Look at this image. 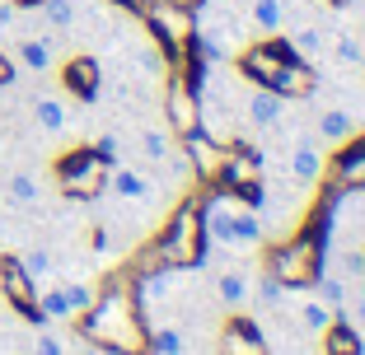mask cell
<instances>
[{"label": "cell", "mask_w": 365, "mask_h": 355, "mask_svg": "<svg viewBox=\"0 0 365 355\" xmlns=\"http://www.w3.org/2000/svg\"><path fill=\"white\" fill-rule=\"evenodd\" d=\"M5 196H10L14 206H38V201H43V178L29 173V169L10 173V178H5Z\"/></svg>", "instance_id": "ffe728a7"}, {"label": "cell", "mask_w": 365, "mask_h": 355, "mask_svg": "<svg viewBox=\"0 0 365 355\" xmlns=\"http://www.w3.org/2000/svg\"><path fill=\"white\" fill-rule=\"evenodd\" d=\"M187 351V341H182L178 327H160V332H150V355H182Z\"/></svg>", "instance_id": "83f0119b"}, {"label": "cell", "mask_w": 365, "mask_h": 355, "mask_svg": "<svg viewBox=\"0 0 365 355\" xmlns=\"http://www.w3.org/2000/svg\"><path fill=\"white\" fill-rule=\"evenodd\" d=\"M14 19H19V5L14 0H0V33H10Z\"/></svg>", "instance_id": "836d02e7"}, {"label": "cell", "mask_w": 365, "mask_h": 355, "mask_svg": "<svg viewBox=\"0 0 365 355\" xmlns=\"http://www.w3.org/2000/svg\"><path fill=\"white\" fill-rule=\"evenodd\" d=\"M319 89V75H314L309 61H290L277 80H272V94L277 98H309Z\"/></svg>", "instance_id": "8fae6325"}, {"label": "cell", "mask_w": 365, "mask_h": 355, "mask_svg": "<svg viewBox=\"0 0 365 355\" xmlns=\"http://www.w3.org/2000/svg\"><path fill=\"white\" fill-rule=\"evenodd\" d=\"M14 262H19V271L33 280V285H38L43 276H52V253H43V248H29V253H19Z\"/></svg>", "instance_id": "4316f807"}, {"label": "cell", "mask_w": 365, "mask_h": 355, "mask_svg": "<svg viewBox=\"0 0 365 355\" xmlns=\"http://www.w3.org/2000/svg\"><path fill=\"white\" fill-rule=\"evenodd\" d=\"M182 150L192 159V173L206 178V183H215V178L225 173V164L235 159V145H225V140H215V136H202V131L182 136Z\"/></svg>", "instance_id": "52a82bcc"}, {"label": "cell", "mask_w": 365, "mask_h": 355, "mask_svg": "<svg viewBox=\"0 0 365 355\" xmlns=\"http://www.w3.org/2000/svg\"><path fill=\"white\" fill-rule=\"evenodd\" d=\"M328 52L337 56V65H365V47L356 33H333L328 38Z\"/></svg>", "instance_id": "cb8c5ba5"}, {"label": "cell", "mask_w": 365, "mask_h": 355, "mask_svg": "<svg viewBox=\"0 0 365 355\" xmlns=\"http://www.w3.org/2000/svg\"><path fill=\"white\" fill-rule=\"evenodd\" d=\"M33 318H38V323H66V318H76L61 285H52V290H43L38 300H33Z\"/></svg>", "instance_id": "d6986e66"}, {"label": "cell", "mask_w": 365, "mask_h": 355, "mask_svg": "<svg viewBox=\"0 0 365 355\" xmlns=\"http://www.w3.org/2000/svg\"><path fill=\"white\" fill-rule=\"evenodd\" d=\"M290 47L309 61V56H319V52H328V33L319 28V23H304V28H295L290 33Z\"/></svg>", "instance_id": "d4e9b609"}, {"label": "cell", "mask_w": 365, "mask_h": 355, "mask_svg": "<svg viewBox=\"0 0 365 355\" xmlns=\"http://www.w3.org/2000/svg\"><path fill=\"white\" fill-rule=\"evenodd\" d=\"M140 150L150 164H169L173 159V131H160V127H145L140 131Z\"/></svg>", "instance_id": "7402d4cb"}, {"label": "cell", "mask_w": 365, "mask_h": 355, "mask_svg": "<svg viewBox=\"0 0 365 355\" xmlns=\"http://www.w3.org/2000/svg\"><path fill=\"white\" fill-rule=\"evenodd\" d=\"M80 327L94 346H108L118 355H150V332L140 323L136 300L127 290H103L94 295L85 313H80Z\"/></svg>", "instance_id": "6da1fadb"}, {"label": "cell", "mask_w": 365, "mask_h": 355, "mask_svg": "<svg viewBox=\"0 0 365 355\" xmlns=\"http://www.w3.org/2000/svg\"><path fill=\"white\" fill-rule=\"evenodd\" d=\"M342 267H346V271H356V276H365V253H346Z\"/></svg>", "instance_id": "e575fe53"}, {"label": "cell", "mask_w": 365, "mask_h": 355, "mask_svg": "<svg viewBox=\"0 0 365 355\" xmlns=\"http://www.w3.org/2000/svg\"><path fill=\"white\" fill-rule=\"evenodd\" d=\"M281 290H286V285H281V280L262 276V285H258V300H262V304H277V300H281Z\"/></svg>", "instance_id": "d6a6232c"}, {"label": "cell", "mask_w": 365, "mask_h": 355, "mask_svg": "<svg viewBox=\"0 0 365 355\" xmlns=\"http://www.w3.org/2000/svg\"><path fill=\"white\" fill-rule=\"evenodd\" d=\"M215 295H220V304L225 309H248V300H253V285H248V276L244 271H220L215 276Z\"/></svg>", "instance_id": "2e32d148"}, {"label": "cell", "mask_w": 365, "mask_h": 355, "mask_svg": "<svg viewBox=\"0 0 365 355\" xmlns=\"http://www.w3.org/2000/svg\"><path fill=\"white\" fill-rule=\"evenodd\" d=\"M164 112H169V131L173 136H192L202 131V94L192 89L187 70H169V89H164Z\"/></svg>", "instance_id": "5b68a950"}, {"label": "cell", "mask_w": 365, "mask_h": 355, "mask_svg": "<svg viewBox=\"0 0 365 355\" xmlns=\"http://www.w3.org/2000/svg\"><path fill=\"white\" fill-rule=\"evenodd\" d=\"M103 183H108V159L98 150H85L61 164V192L80 196V201H94L103 192Z\"/></svg>", "instance_id": "8992f818"}, {"label": "cell", "mask_w": 365, "mask_h": 355, "mask_svg": "<svg viewBox=\"0 0 365 355\" xmlns=\"http://www.w3.org/2000/svg\"><path fill=\"white\" fill-rule=\"evenodd\" d=\"M351 313H356V327H361V332H365V295H361V300L351 304Z\"/></svg>", "instance_id": "d590c367"}, {"label": "cell", "mask_w": 365, "mask_h": 355, "mask_svg": "<svg viewBox=\"0 0 365 355\" xmlns=\"http://www.w3.org/2000/svg\"><path fill=\"white\" fill-rule=\"evenodd\" d=\"M337 313H346V309H328L323 300H304V304H300V327H304V332H314V337H319L323 327H328V323L337 318Z\"/></svg>", "instance_id": "603a6c76"}, {"label": "cell", "mask_w": 365, "mask_h": 355, "mask_svg": "<svg viewBox=\"0 0 365 355\" xmlns=\"http://www.w3.org/2000/svg\"><path fill=\"white\" fill-rule=\"evenodd\" d=\"M33 127H38V131H52V136H56V131L71 127V108H66L56 94H38V98H33Z\"/></svg>", "instance_id": "9a60e30c"}, {"label": "cell", "mask_w": 365, "mask_h": 355, "mask_svg": "<svg viewBox=\"0 0 365 355\" xmlns=\"http://www.w3.org/2000/svg\"><path fill=\"white\" fill-rule=\"evenodd\" d=\"M14 61H19L24 70H33V75H47V70L56 65L52 38H19V47H14Z\"/></svg>", "instance_id": "7c38bea8"}, {"label": "cell", "mask_w": 365, "mask_h": 355, "mask_svg": "<svg viewBox=\"0 0 365 355\" xmlns=\"http://www.w3.org/2000/svg\"><path fill=\"white\" fill-rule=\"evenodd\" d=\"M61 290H66V300H71V313H76V318L89 309V304H94V295H98L94 285H89V280H66Z\"/></svg>", "instance_id": "f1b7e54d"}, {"label": "cell", "mask_w": 365, "mask_h": 355, "mask_svg": "<svg viewBox=\"0 0 365 355\" xmlns=\"http://www.w3.org/2000/svg\"><path fill=\"white\" fill-rule=\"evenodd\" d=\"M319 341H323V355H365V337H361V327L346 323L342 313H337L333 323L319 332Z\"/></svg>", "instance_id": "30bf717a"}, {"label": "cell", "mask_w": 365, "mask_h": 355, "mask_svg": "<svg viewBox=\"0 0 365 355\" xmlns=\"http://www.w3.org/2000/svg\"><path fill=\"white\" fill-rule=\"evenodd\" d=\"M66 80L76 85V94H80V98H94L98 70H94V61H85V56H80V61H71V65H66Z\"/></svg>", "instance_id": "484cf974"}, {"label": "cell", "mask_w": 365, "mask_h": 355, "mask_svg": "<svg viewBox=\"0 0 365 355\" xmlns=\"http://www.w3.org/2000/svg\"><path fill=\"white\" fill-rule=\"evenodd\" d=\"M314 127H319V136L328 140V145H342V140L356 136V117H351L346 108H323Z\"/></svg>", "instance_id": "e0dca14e"}, {"label": "cell", "mask_w": 365, "mask_h": 355, "mask_svg": "<svg viewBox=\"0 0 365 355\" xmlns=\"http://www.w3.org/2000/svg\"><path fill=\"white\" fill-rule=\"evenodd\" d=\"M43 14L52 28H71L76 23V0H43Z\"/></svg>", "instance_id": "f546056e"}, {"label": "cell", "mask_w": 365, "mask_h": 355, "mask_svg": "<svg viewBox=\"0 0 365 355\" xmlns=\"http://www.w3.org/2000/svg\"><path fill=\"white\" fill-rule=\"evenodd\" d=\"M215 351L220 355H267V341L258 337V327L248 323V318H230L225 332H220V341H215Z\"/></svg>", "instance_id": "9c48e42d"}, {"label": "cell", "mask_w": 365, "mask_h": 355, "mask_svg": "<svg viewBox=\"0 0 365 355\" xmlns=\"http://www.w3.org/2000/svg\"><path fill=\"white\" fill-rule=\"evenodd\" d=\"M319 187L328 196H337V192H365V136H361V131H356L351 140H342V150L328 159Z\"/></svg>", "instance_id": "277c9868"}, {"label": "cell", "mask_w": 365, "mask_h": 355, "mask_svg": "<svg viewBox=\"0 0 365 355\" xmlns=\"http://www.w3.org/2000/svg\"><path fill=\"white\" fill-rule=\"evenodd\" d=\"M281 108H286V98H277L272 89H253V94H248V122H253V127H277Z\"/></svg>", "instance_id": "ac0fdd59"}, {"label": "cell", "mask_w": 365, "mask_h": 355, "mask_svg": "<svg viewBox=\"0 0 365 355\" xmlns=\"http://www.w3.org/2000/svg\"><path fill=\"white\" fill-rule=\"evenodd\" d=\"M5 238H10V229H5V220H0V248H5Z\"/></svg>", "instance_id": "8d00e7d4"}, {"label": "cell", "mask_w": 365, "mask_h": 355, "mask_svg": "<svg viewBox=\"0 0 365 355\" xmlns=\"http://www.w3.org/2000/svg\"><path fill=\"white\" fill-rule=\"evenodd\" d=\"M356 38H361V47H365V23H361V33H356Z\"/></svg>", "instance_id": "74e56055"}, {"label": "cell", "mask_w": 365, "mask_h": 355, "mask_svg": "<svg viewBox=\"0 0 365 355\" xmlns=\"http://www.w3.org/2000/svg\"><path fill=\"white\" fill-rule=\"evenodd\" d=\"M333 5H342V0H333Z\"/></svg>", "instance_id": "f35d334b"}, {"label": "cell", "mask_w": 365, "mask_h": 355, "mask_svg": "<svg viewBox=\"0 0 365 355\" xmlns=\"http://www.w3.org/2000/svg\"><path fill=\"white\" fill-rule=\"evenodd\" d=\"M108 192L118 196V201H150L155 196V178L150 173L131 169V164H108Z\"/></svg>", "instance_id": "ba28073f"}, {"label": "cell", "mask_w": 365, "mask_h": 355, "mask_svg": "<svg viewBox=\"0 0 365 355\" xmlns=\"http://www.w3.org/2000/svg\"><path fill=\"white\" fill-rule=\"evenodd\" d=\"M267 276L281 280L286 290H314L323 276V220L314 211L304 220L300 234L281 238L277 248H267Z\"/></svg>", "instance_id": "3957f363"}, {"label": "cell", "mask_w": 365, "mask_h": 355, "mask_svg": "<svg viewBox=\"0 0 365 355\" xmlns=\"http://www.w3.org/2000/svg\"><path fill=\"white\" fill-rule=\"evenodd\" d=\"M323 169H328V154H323L319 145H300V150L290 154V178H295L300 187H319Z\"/></svg>", "instance_id": "4fadbf2b"}, {"label": "cell", "mask_w": 365, "mask_h": 355, "mask_svg": "<svg viewBox=\"0 0 365 355\" xmlns=\"http://www.w3.org/2000/svg\"><path fill=\"white\" fill-rule=\"evenodd\" d=\"M314 290H319V300L328 304V309H346V285L337 276H319V285H314Z\"/></svg>", "instance_id": "4dcf8cb0"}, {"label": "cell", "mask_w": 365, "mask_h": 355, "mask_svg": "<svg viewBox=\"0 0 365 355\" xmlns=\"http://www.w3.org/2000/svg\"><path fill=\"white\" fill-rule=\"evenodd\" d=\"M33 355H66V341H61L56 332H47V327H43V332L33 337Z\"/></svg>", "instance_id": "1f68e13d"}, {"label": "cell", "mask_w": 365, "mask_h": 355, "mask_svg": "<svg viewBox=\"0 0 365 355\" xmlns=\"http://www.w3.org/2000/svg\"><path fill=\"white\" fill-rule=\"evenodd\" d=\"M267 238V229H262V216L253 211V206H235V248H253Z\"/></svg>", "instance_id": "44dd1931"}, {"label": "cell", "mask_w": 365, "mask_h": 355, "mask_svg": "<svg viewBox=\"0 0 365 355\" xmlns=\"http://www.w3.org/2000/svg\"><path fill=\"white\" fill-rule=\"evenodd\" d=\"M206 225H202V201L197 196H182L178 206H173L169 225L160 229V238H155L150 248H145V267L150 271H187L197 267V262L206 258Z\"/></svg>", "instance_id": "7a4b0ae2"}, {"label": "cell", "mask_w": 365, "mask_h": 355, "mask_svg": "<svg viewBox=\"0 0 365 355\" xmlns=\"http://www.w3.org/2000/svg\"><path fill=\"white\" fill-rule=\"evenodd\" d=\"M248 23L262 33V38H277L286 28V0H248Z\"/></svg>", "instance_id": "5bb4252c"}]
</instances>
